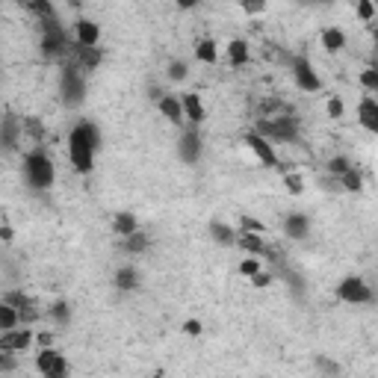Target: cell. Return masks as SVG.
I'll use <instances>...</instances> for the list:
<instances>
[{"mask_svg": "<svg viewBox=\"0 0 378 378\" xmlns=\"http://www.w3.org/2000/svg\"><path fill=\"white\" fill-rule=\"evenodd\" d=\"M98 145H101V130H98L92 122H80L68 133V160H71L74 172L89 174L95 169Z\"/></svg>", "mask_w": 378, "mask_h": 378, "instance_id": "6da1fadb", "label": "cell"}, {"mask_svg": "<svg viewBox=\"0 0 378 378\" xmlns=\"http://www.w3.org/2000/svg\"><path fill=\"white\" fill-rule=\"evenodd\" d=\"M24 177L33 189H51L53 181H56V169H53V160L42 151V148H33L24 154Z\"/></svg>", "mask_w": 378, "mask_h": 378, "instance_id": "7a4b0ae2", "label": "cell"}, {"mask_svg": "<svg viewBox=\"0 0 378 378\" xmlns=\"http://www.w3.org/2000/svg\"><path fill=\"white\" fill-rule=\"evenodd\" d=\"M254 130L266 136L269 142H290V145L298 142V118L293 112L275 115V118H257Z\"/></svg>", "mask_w": 378, "mask_h": 378, "instance_id": "3957f363", "label": "cell"}, {"mask_svg": "<svg viewBox=\"0 0 378 378\" xmlns=\"http://www.w3.org/2000/svg\"><path fill=\"white\" fill-rule=\"evenodd\" d=\"M38 48H42V56L48 59V63H56V59H65L68 56L71 38H68L65 27L59 24L56 18H48V21H42V42H38Z\"/></svg>", "mask_w": 378, "mask_h": 378, "instance_id": "277c9868", "label": "cell"}, {"mask_svg": "<svg viewBox=\"0 0 378 378\" xmlns=\"http://www.w3.org/2000/svg\"><path fill=\"white\" fill-rule=\"evenodd\" d=\"M334 295L340 298L343 305H369V302H375V293H372V287L364 281V278H357V275H349V278H343V281L337 284Z\"/></svg>", "mask_w": 378, "mask_h": 378, "instance_id": "5b68a950", "label": "cell"}, {"mask_svg": "<svg viewBox=\"0 0 378 378\" xmlns=\"http://www.w3.org/2000/svg\"><path fill=\"white\" fill-rule=\"evenodd\" d=\"M59 89H63L65 104H71V107L83 104V98H86L83 68H80V65H65V68H63V83H59Z\"/></svg>", "mask_w": 378, "mask_h": 378, "instance_id": "8992f818", "label": "cell"}, {"mask_svg": "<svg viewBox=\"0 0 378 378\" xmlns=\"http://www.w3.org/2000/svg\"><path fill=\"white\" fill-rule=\"evenodd\" d=\"M293 80H295L298 89L308 92V95H313V92L322 89V77L316 74V68L310 65L308 56H295V59H293Z\"/></svg>", "mask_w": 378, "mask_h": 378, "instance_id": "52a82bcc", "label": "cell"}, {"mask_svg": "<svg viewBox=\"0 0 378 378\" xmlns=\"http://www.w3.org/2000/svg\"><path fill=\"white\" fill-rule=\"evenodd\" d=\"M36 369L42 372L45 378H65L68 375V361L53 346H48V349H38V355H36Z\"/></svg>", "mask_w": 378, "mask_h": 378, "instance_id": "ba28073f", "label": "cell"}, {"mask_svg": "<svg viewBox=\"0 0 378 378\" xmlns=\"http://www.w3.org/2000/svg\"><path fill=\"white\" fill-rule=\"evenodd\" d=\"M246 145L251 148V154L257 157V160H261L263 169H278V154H275V148H272V142L266 136L251 130V133H246Z\"/></svg>", "mask_w": 378, "mask_h": 378, "instance_id": "9c48e42d", "label": "cell"}, {"mask_svg": "<svg viewBox=\"0 0 378 378\" xmlns=\"http://www.w3.org/2000/svg\"><path fill=\"white\" fill-rule=\"evenodd\" d=\"M33 340H36V334L27 325L24 328L4 331V337H0V352H27Z\"/></svg>", "mask_w": 378, "mask_h": 378, "instance_id": "30bf717a", "label": "cell"}, {"mask_svg": "<svg viewBox=\"0 0 378 378\" xmlns=\"http://www.w3.org/2000/svg\"><path fill=\"white\" fill-rule=\"evenodd\" d=\"M177 157H181L187 166H195L198 160H201V136H198L195 130H184L181 142H177Z\"/></svg>", "mask_w": 378, "mask_h": 378, "instance_id": "8fae6325", "label": "cell"}, {"mask_svg": "<svg viewBox=\"0 0 378 378\" xmlns=\"http://www.w3.org/2000/svg\"><path fill=\"white\" fill-rule=\"evenodd\" d=\"M357 125L378 136V101L372 95L361 98V104H357Z\"/></svg>", "mask_w": 378, "mask_h": 378, "instance_id": "7c38bea8", "label": "cell"}, {"mask_svg": "<svg viewBox=\"0 0 378 378\" xmlns=\"http://www.w3.org/2000/svg\"><path fill=\"white\" fill-rule=\"evenodd\" d=\"M157 104H160V112L169 118V122H172L174 127H181V125L187 122V112H184V101H181V98H174V95H163Z\"/></svg>", "mask_w": 378, "mask_h": 378, "instance_id": "4fadbf2b", "label": "cell"}, {"mask_svg": "<svg viewBox=\"0 0 378 378\" xmlns=\"http://www.w3.org/2000/svg\"><path fill=\"white\" fill-rule=\"evenodd\" d=\"M74 38L86 48H95L98 42H101V27H98L95 21H89V18H80V21L74 24Z\"/></svg>", "mask_w": 378, "mask_h": 378, "instance_id": "5bb4252c", "label": "cell"}, {"mask_svg": "<svg viewBox=\"0 0 378 378\" xmlns=\"http://www.w3.org/2000/svg\"><path fill=\"white\" fill-rule=\"evenodd\" d=\"M284 233L290 236V240H305V236L310 233V219L305 213H290L284 219Z\"/></svg>", "mask_w": 378, "mask_h": 378, "instance_id": "9a60e30c", "label": "cell"}, {"mask_svg": "<svg viewBox=\"0 0 378 378\" xmlns=\"http://www.w3.org/2000/svg\"><path fill=\"white\" fill-rule=\"evenodd\" d=\"M236 246H240L246 254H254V257H266V243H263V233H251V231H240L236 236Z\"/></svg>", "mask_w": 378, "mask_h": 378, "instance_id": "2e32d148", "label": "cell"}, {"mask_svg": "<svg viewBox=\"0 0 378 378\" xmlns=\"http://www.w3.org/2000/svg\"><path fill=\"white\" fill-rule=\"evenodd\" d=\"M181 101H184V112H187V118H189V125H201L204 118H207V112H204V101H201V95H198V92L184 95Z\"/></svg>", "mask_w": 378, "mask_h": 378, "instance_id": "e0dca14e", "label": "cell"}, {"mask_svg": "<svg viewBox=\"0 0 378 378\" xmlns=\"http://www.w3.org/2000/svg\"><path fill=\"white\" fill-rule=\"evenodd\" d=\"M112 284H115L118 290H125V293L136 290V287H139V269H136V266H118L115 275H112Z\"/></svg>", "mask_w": 378, "mask_h": 378, "instance_id": "ac0fdd59", "label": "cell"}, {"mask_svg": "<svg viewBox=\"0 0 378 378\" xmlns=\"http://www.w3.org/2000/svg\"><path fill=\"white\" fill-rule=\"evenodd\" d=\"M228 59H231L233 68L248 65L251 51H248V42H246V38H233V42H228Z\"/></svg>", "mask_w": 378, "mask_h": 378, "instance_id": "d6986e66", "label": "cell"}, {"mask_svg": "<svg viewBox=\"0 0 378 378\" xmlns=\"http://www.w3.org/2000/svg\"><path fill=\"white\" fill-rule=\"evenodd\" d=\"M210 236L219 246H236V236H240V231H233L225 222H210Z\"/></svg>", "mask_w": 378, "mask_h": 378, "instance_id": "ffe728a7", "label": "cell"}, {"mask_svg": "<svg viewBox=\"0 0 378 378\" xmlns=\"http://www.w3.org/2000/svg\"><path fill=\"white\" fill-rule=\"evenodd\" d=\"M195 59H198V63H204V65H216L219 45L213 42V38H201V42L195 45Z\"/></svg>", "mask_w": 378, "mask_h": 378, "instance_id": "44dd1931", "label": "cell"}, {"mask_svg": "<svg viewBox=\"0 0 378 378\" xmlns=\"http://www.w3.org/2000/svg\"><path fill=\"white\" fill-rule=\"evenodd\" d=\"M322 48H325L328 53H340V51L346 48V33L337 30V27H328V30L322 33Z\"/></svg>", "mask_w": 378, "mask_h": 378, "instance_id": "7402d4cb", "label": "cell"}, {"mask_svg": "<svg viewBox=\"0 0 378 378\" xmlns=\"http://www.w3.org/2000/svg\"><path fill=\"white\" fill-rule=\"evenodd\" d=\"M112 231H115L118 236H130V233H136V231H139L136 216H133V213H118V216L112 219Z\"/></svg>", "mask_w": 378, "mask_h": 378, "instance_id": "603a6c76", "label": "cell"}, {"mask_svg": "<svg viewBox=\"0 0 378 378\" xmlns=\"http://www.w3.org/2000/svg\"><path fill=\"white\" fill-rule=\"evenodd\" d=\"M24 133V125H18V118H12V115H6L4 118V145L12 151L15 145H18V136Z\"/></svg>", "mask_w": 378, "mask_h": 378, "instance_id": "cb8c5ba5", "label": "cell"}, {"mask_svg": "<svg viewBox=\"0 0 378 378\" xmlns=\"http://www.w3.org/2000/svg\"><path fill=\"white\" fill-rule=\"evenodd\" d=\"M21 325V310L12 308V305H0V331H12Z\"/></svg>", "mask_w": 378, "mask_h": 378, "instance_id": "d4e9b609", "label": "cell"}, {"mask_svg": "<svg viewBox=\"0 0 378 378\" xmlns=\"http://www.w3.org/2000/svg\"><path fill=\"white\" fill-rule=\"evenodd\" d=\"M24 4H27V9L38 18V21H48V18H56V9H53L51 0H24Z\"/></svg>", "mask_w": 378, "mask_h": 378, "instance_id": "484cf974", "label": "cell"}, {"mask_svg": "<svg viewBox=\"0 0 378 378\" xmlns=\"http://www.w3.org/2000/svg\"><path fill=\"white\" fill-rule=\"evenodd\" d=\"M340 187H343L346 192H361V189H364V174L357 172L355 166L346 169V172L340 174Z\"/></svg>", "mask_w": 378, "mask_h": 378, "instance_id": "4316f807", "label": "cell"}, {"mask_svg": "<svg viewBox=\"0 0 378 378\" xmlns=\"http://www.w3.org/2000/svg\"><path fill=\"white\" fill-rule=\"evenodd\" d=\"M122 248L127 251V254H142L145 248H148V236L145 233H130V236H122Z\"/></svg>", "mask_w": 378, "mask_h": 378, "instance_id": "83f0119b", "label": "cell"}, {"mask_svg": "<svg viewBox=\"0 0 378 378\" xmlns=\"http://www.w3.org/2000/svg\"><path fill=\"white\" fill-rule=\"evenodd\" d=\"M48 313H51V320H53L56 325H68V322H71V308H68V302H56V305H51Z\"/></svg>", "mask_w": 378, "mask_h": 378, "instance_id": "f1b7e54d", "label": "cell"}, {"mask_svg": "<svg viewBox=\"0 0 378 378\" xmlns=\"http://www.w3.org/2000/svg\"><path fill=\"white\" fill-rule=\"evenodd\" d=\"M4 302H6V305H12V308H18V310H24V308H30V305H33V298H30V295H24L21 290H9V293H4Z\"/></svg>", "mask_w": 378, "mask_h": 378, "instance_id": "f546056e", "label": "cell"}, {"mask_svg": "<svg viewBox=\"0 0 378 378\" xmlns=\"http://www.w3.org/2000/svg\"><path fill=\"white\" fill-rule=\"evenodd\" d=\"M284 189L290 195H302L305 192V181H302V174H295V172H284Z\"/></svg>", "mask_w": 378, "mask_h": 378, "instance_id": "4dcf8cb0", "label": "cell"}, {"mask_svg": "<svg viewBox=\"0 0 378 378\" xmlns=\"http://www.w3.org/2000/svg\"><path fill=\"white\" fill-rule=\"evenodd\" d=\"M361 86L369 92V95H378V68H364L361 71Z\"/></svg>", "mask_w": 378, "mask_h": 378, "instance_id": "1f68e13d", "label": "cell"}, {"mask_svg": "<svg viewBox=\"0 0 378 378\" xmlns=\"http://www.w3.org/2000/svg\"><path fill=\"white\" fill-rule=\"evenodd\" d=\"M240 231H251V233H266V225L261 222V219H254L248 213L240 216Z\"/></svg>", "mask_w": 378, "mask_h": 378, "instance_id": "d6a6232c", "label": "cell"}, {"mask_svg": "<svg viewBox=\"0 0 378 378\" xmlns=\"http://www.w3.org/2000/svg\"><path fill=\"white\" fill-rule=\"evenodd\" d=\"M343 98L340 95H331L328 98V104H325V112H328V118H343Z\"/></svg>", "mask_w": 378, "mask_h": 378, "instance_id": "836d02e7", "label": "cell"}, {"mask_svg": "<svg viewBox=\"0 0 378 378\" xmlns=\"http://www.w3.org/2000/svg\"><path fill=\"white\" fill-rule=\"evenodd\" d=\"M257 272H261V257L248 254V261H243V263H240V275H246V278H254Z\"/></svg>", "mask_w": 378, "mask_h": 378, "instance_id": "e575fe53", "label": "cell"}, {"mask_svg": "<svg viewBox=\"0 0 378 378\" xmlns=\"http://www.w3.org/2000/svg\"><path fill=\"white\" fill-rule=\"evenodd\" d=\"M187 74H189V68H187V63H181V59H174V63L169 65V77L174 83H181V80H187Z\"/></svg>", "mask_w": 378, "mask_h": 378, "instance_id": "d590c367", "label": "cell"}, {"mask_svg": "<svg viewBox=\"0 0 378 378\" xmlns=\"http://www.w3.org/2000/svg\"><path fill=\"white\" fill-rule=\"evenodd\" d=\"M357 18H361L364 24H369L372 18H375V6H372V0H357Z\"/></svg>", "mask_w": 378, "mask_h": 378, "instance_id": "8d00e7d4", "label": "cell"}, {"mask_svg": "<svg viewBox=\"0 0 378 378\" xmlns=\"http://www.w3.org/2000/svg\"><path fill=\"white\" fill-rule=\"evenodd\" d=\"M346 169H352V163L346 160V157H331V160H328V172L337 174V177H340Z\"/></svg>", "mask_w": 378, "mask_h": 378, "instance_id": "74e56055", "label": "cell"}, {"mask_svg": "<svg viewBox=\"0 0 378 378\" xmlns=\"http://www.w3.org/2000/svg\"><path fill=\"white\" fill-rule=\"evenodd\" d=\"M240 6H243V12H248V15H261V12L266 9V0H240Z\"/></svg>", "mask_w": 378, "mask_h": 378, "instance_id": "f35d334b", "label": "cell"}, {"mask_svg": "<svg viewBox=\"0 0 378 378\" xmlns=\"http://www.w3.org/2000/svg\"><path fill=\"white\" fill-rule=\"evenodd\" d=\"M316 367H320L322 372H340V367H337L334 361H328V357H322V355H316Z\"/></svg>", "mask_w": 378, "mask_h": 378, "instance_id": "ab89813d", "label": "cell"}, {"mask_svg": "<svg viewBox=\"0 0 378 378\" xmlns=\"http://www.w3.org/2000/svg\"><path fill=\"white\" fill-rule=\"evenodd\" d=\"M248 281H251V284H254V287H269V284H272V275H269V272H263V269H261V272H257V275H254V278H248Z\"/></svg>", "mask_w": 378, "mask_h": 378, "instance_id": "60d3db41", "label": "cell"}, {"mask_svg": "<svg viewBox=\"0 0 378 378\" xmlns=\"http://www.w3.org/2000/svg\"><path fill=\"white\" fill-rule=\"evenodd\" d=\"M201 331H204V325L198 322V320H187V322H184V334H189V337H198Z\"/></svg>", "mask_w": 378, "mask_h": 378, "instance_id": "b9f144b4", "label": "cell"}, {"mask_svg": "<svg viewBox=\"0 0 378 378\" xmlns=\"http://www.w3.org/2000/svg\"><path fill=\"white\" fill-rule=\"evenodd\" d=\"M0 240H4V243H12V240H15V231H12V225H9V222L0 225Z\"/></svg>", "mask_w": 378, "mask_h": 378, "instance_id": "7bdbcfd3", "label": "cell"}, {"mask_svg": "<svg viewBox=\"0 0 378 378\" xmlns=\"http://www.w3.org/2000/svg\"><path fill=\"white\" fill-rule=\"evenodd\" d=\"M36 343H38V346H42V349L53 346V334H36Z\"/></svg>", "mask_w": 378, "mask_h": 378, "instance_id": "ee69618b", "label": "cell"}, {"mask_svg": "<svg viewBox=\"0 0 378 378\" xmlns=\"http://www.w3.org/2000/svg\"><path fill=\"white\" fill-rule=\"evenodd\" d=\"M177 9H195L198 6V0H174Z\"/></svg>", "mask_w": 378, "mask_h": 378, "instance_id": "f6af8a7d", "label": "cell"}, {"mask_svg": "<svg viewBox=\"0 0 378 378\" xmlns=\"http://www.w3.org/2000/svg\"><path fill=\"white\" fill-rule=\"evenodd\" d=\"M305 4H331V0H305Z\"/></svg>", "mask_w": 378, "mask_h": 378, "instance_id": "bcb514c9", "label": "cell"}, {"mask_svg": "<svg viewBox=\"0 0 378 378\" xmlns=\"http://www.w3.org/2000/svg\"><path fill=\"white\" fill-rule=\"evenodd\" d=\"M372 68H378V59H375V63H372Z\"/></svg>", "mask_w": 378, "mask_h": 378, "instance_id": "7dc6e473", "label": "cell"}]
</instances>
